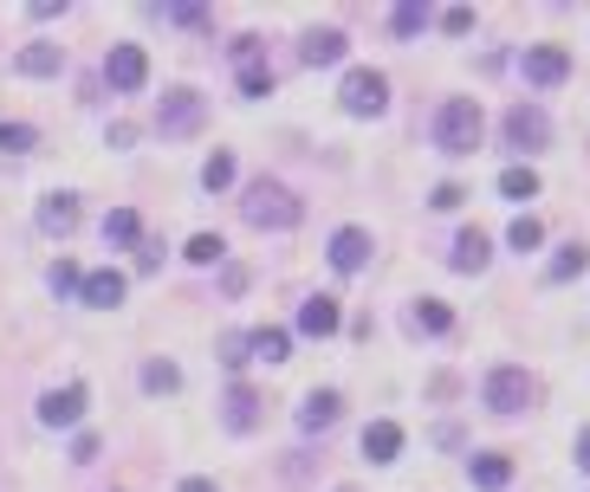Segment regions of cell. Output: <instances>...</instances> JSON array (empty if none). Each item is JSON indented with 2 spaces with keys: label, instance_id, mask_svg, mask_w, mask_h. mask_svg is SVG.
Returning a JSON list of instances; mask_svg holds the SVG:
<instances>
[{
  "label": "cell",
  "instance_id": "6da1fadb",
  "mask_svg": "<svg viewBox=\"0 0 590 492\" xmlns=\"http://www.w3.org/2000/svg\"><path fill=\"white\" fill-rule=\"evenodd\" d=\"M240 214H247V227H260V233H286V227H298V195L293 188H280V182H253L247 195H240Z\"/></svg>",
  "mask_w": 590,
  "mask_h": 492
},
{
  "label": "cell",
  "instance_id": "7a4b0ae2",
  "mask_svg": "<svg viewBox=\"0 0 590 492\" xmlns=\"http://www.w3.org/2000/svg\"><path fill=\"white\" fill-rule=\"evenodd\" d=\"M435 142L447 156H474L480 149V104L474 98H447L442 117H435Z\"/></svg>",
  "mask_w": 590,
  "mask_h": 492
},
{
  "label": "cell",
  "instance_id": "3957f363",
  "mask_svg": "<svg viewBox=\"0 0 590 492\" xmlns=\"http://www.w3.org/2000/svg\"><path fill=\"white\" fill-rule=\"evenodd\" d=\"M202 117H208V104H202V91H162V111H156V130H162V137H195V130H202Z\"/></svg>",
  "mask_w": 590,
  "mask_h": 492
},
{
  "label": "cell",
  "instance_id": "277c9868",
  "mask_svg": "<svg viewBox=\"0 0 590 492\" xmlns=\"http://www.w3.org/2000/svg\"><path fill=\"white\" fill-rule=\"evenodd\" d=\"M234 71H240V98H266V91H273V66H266V39L240 33V39H234Z\"/></svg>",
  "mask_w": 590,
  "mask_h": 492
},
{
  "label": "cell",
  "instance_id": "5b68a950",
  "mask_svg": "<svg viewBox=\"0 0 590 492\" xmlns=\"http://www.w3.org/2000/svg\"><path fill=\"white\" fill-rule=\"evenodd\" d=\"M525 402H532V376L513 369V363H500V369L487 376V409H493V415H519Z\"/></svg>",
  "mask_w": 590,
  "mask_h": 492
},
{
  "label": "cell",
  "instance_id": "8992f818",
  "mask_svg": "<svg viewBox=\"0 0 590 492\" xmlns=\"http://www.w3.org/2000/svg\"><path fill=\"white\" fill-rule=\"evenodd\" d=\"M383 104H389V78L383 71H351L344 78V111L351 117H383Z\"/></svg>",
  "mask_w": 590,
  "mask_h": 492
},
{
  "label": "cell",
  "instance_id": "52a82bcc",
  "mask_svg": "<svg viewBox=\"0 0 590 492\" xmlns=\"http://www.w3.org/2000/svg\"><path fill=\"white\" fill-rule=\"evenodd\" d=\"M104 78H111V91H144V78H149L144 46H111V59H104Z\"/></svg>",
  "mask_w": 590,
  "mask_h": 492
},
{
  "label": "cell",
  "instance_id": "ba28073f",
  "mask_svg": "<svg viewBox=\"0 0 590 492\" xmlns=\"http://www.w3.org/2000/svg\"><path fill=\"white\" fill-rule=\"evenodd\" d=\"M545 137H552V124H545L538 104H513V111H507V142H513V149H545Z\"/></svg>",
  "mask_w": 590,
  "mask_h": 492
},
{
  "label": "cell",
  "instance_id": "9c48e42d",
  "mask_svg": "<svg viewBox=\"0 0 590 492\" xmlns=\"http://www.w3.org/2000/svg\"><path fill=\"white\" fill-rule=\"evenodd\" d=\"M364 260H370V233L364 227H338L331 233V266L338 273H364Z\"/></svg>",
  "mask_w": 590,
  "mask_h": 492
},
{
  "label": "cell",
  "instance_id": "30bf717a",
  "mask_svg": "<svg viewBox=\"0 0 590 492\" xmlns=\"http://www.w3.org/2000/svg\"><path fill=\"white\" fill-rule=\"evenodd\" d=\"M84 415V382H66V389H53L46 402H39V422L46 427H72Z\"/></svg>",
  "mask_w": 590,
  "mask_h": 492
},
{
  "label": "cell",
  "instance_id": "8fae6325",
  "mask_svg": "<svg viewBox=\"0 0 590 492\" xmlns=\"http://www.w3.org/2000/svg\"><path fill=\"white\" fill-rule=\"evenodd\" d=\"M525 78H532V84H565V78H571V59H565L558 46H532V53H525Z\"/></svg>",
  "mask_w": 590,
  "mask_h": 492
},
{
  "label": "cell",
  "instance_id": "7c38bea8",
  "mask_svg": "<svg viewBox=\"0 0 590 492\" xmlns=\"http://www.w3.org/2000/svg\"><path fill=\"white\" fill-rule=\"evenodd\" d=\"M222 422L234 427V434H247V427L260 422V396H253L247 382H234V389L222 396Z\"/></svg>",
  "mask_w": 590,
  "mask_h": 492
},
{
  "label": "cell",
  "instance_id": "4fadbf2b",
  "mask_svg": "<svg viewBox=\"0 0 590 492\" xmlns=\"http://www.w3.org/2000/svg\"><path fill=\"white\" fill-rule=\"evenodd\" d=\"M344 46H351V39L325 26V33H305V46H298V59H305V66H338V59H344Z\"/></svg>",
  "mask_w": 590,
  "mask_h": 492
},
{
  "label": "cell",
  "instance_id": "5bb4252c",
  "mask_svg": "<svg viewBox=\"0 0 590 492\" xmlns=\"http://www.w3.org/2000/svg\"><path fill=\"white\" fill-rule=\"evenodd\" d=\"M298 331L305 337H331L338 331V298H305L298 305Z\"/></svg>",
  "mask_w": 590,
  "mask_h": 492
},
{
  "label": "cell",
  "instance_id": "9a60e30c",
  "mask_svg": "<svg viewBox=\"0 0 590 492\" xmlns=\"http://www.w3.org/2000/svg\"><path fill=\"white\" fill-rule=\"evenodd\" d=\"M39 227L66 240V233L78 227V195H46V202H39Z\"/></svg>",
  "mask_w": 590,
  "mask_h": 492
},
{
  "label": "cell",
  "instance_id": "2e32d148",
  "mask_svg": "<svg viewBox=\"0 0 590 492\" xmlns=\"http://www.w3.org/2000/svg\"><path fill=\"white\" fill-rule=\"evenodd\" d=\"M447 266H454V273H480V266H487V233H480V227H467V233L454 240Z\"/></svg>",
  "mask_w": 590,
  "mask_h": 492
},
{
  "label": "cell",
  "instance_id": "e0dca14e",
  "mask_svg": "<svg viewBox=\"0 0 590 492\" xmlns=\"http://www.w3.org/2000/svg\"><path fill=\"white\" fill-rule=\"evenodd\" d=\"M331 422H338V396H331V389H318V396L298 402V427H305V434H318V427H331Z\"/></svg>",
  "mask_w": 590,
  "mask_h": 492
},
{
  "label": "cell",
  "instance_id": "ac0fdd59",
  "mask_svg": "<svg viewBox=\"0 0 590 492\" xmlns=\"http://www.w3.org/2000/svg\"><path fill=\"white\" fill-rule=\"evenodd\" d=\"M396 447H402V427L396 422H370L364 427V454L383 467V460H396Z\"/></svg>",
  "mask_w": 590,
  "mask_h": 492
},
{
  "label": "cell",
  "instance_id": "d6986e66",
  "mask_svg": "<svg viewBox=\"0 0 590 492\" xmlns=\"http://www.w3.org/2000/svg\"><path fill=\"white\" fill-rule=\"evenodd\" d=\"M84 305H98V311L124 305V273H91V279H84Z\"/></svg>",
  "mask_w": 590,
  "mask_h": 492
},
{
  "label": "cell",
  "instance_id": "ffe728a7",
  "mask_svg": "<svg viewBox=\"0 0 590 492\" xmlns=\"http://www.w3.org/2000/svg\"><path fill=\"white\" fill-rule=\"evenodd\" d=\"M447 324H454V311H447L442 298H422V305H409V331H429V337H435V331H447Z\"/></svg>",
  "mask_w": 590,
  "mask_h": 492
},
{
  "label": "cell",
  "instance_id": "44dd1931",
  "mask_svg": "<svg viewBox=\"0 0 590 492\" xmlns=\"http://www.w3.org/2000/svg\"><path fill=\"white\" fill-rule=\"evenodd\" d=\"M104 240H111V247H137V240H144V220H137L131 208L104 214Z\"/></svg>",
  "mask_w": 590,
  "mask_h": 492
},
{
  "label": "cell",
  "instance_id": "7402d4cb",
  "mask_svg": "<svg viewBox=\"0 0 590 492\" xmlns=\"http://www.w3.org/2000/svg\"><path fill=\"white\" fill-rule=\"evenodd\" d=\"M507 480H513V460H507V454H480V460H474V487L500 492Z\"/></svg>",
  "mask_w": 590,
  "mask_h": 492
},
{
  "label": "cell",
  "instance_id": "603a6c76",
  "mask_svg": "<svg viewBox=\"0 0 590 492\" xmlns=\"http://www.w3.org/2000/svg\"><path fill=\"white\" fill-rule=\"evenodd\" d=\"M253 356L286 363V356H293V337H286V331H273V324H260V331H253Z\"/></svg>",
  "mask_w": 590,
  "mask_h": 492
},
{
  "label": "cell",
  "instance_id": "cb8c5ba5",
  "mask_svg": "<svg viewBox=\"0 0 590 492\" xmlns=\"http://www.w3.org/2000/svg\"><path fill=\"white\" fill-rule=\"evenodd\" d=\"M144 389H149V396H175V389H182L175 363H144Z\"/></svg>",
  "mask_w": 590,
  "mask_h": 492
},
{
  "label": "cell",
  "instance_id": "d4e9b609",
  "mask_svg": "<svg viewBox=\"0 0 590 492\" xmlns=\"http://www.w3.org/2000/svg\"><path fill=\"white\" fill-rule=\"evenodd\" d=\"M20 71H33V78L59 71V46H46V39H39V46H26V53H20Z\"/></svg>",
  "mask_w": 590,
  "mask_h": 492
},
{
  "label": "cell",
  "instance_id": "484cf974",
  "mask_svg": "<svg viewBox=\"0 0 590 492\" xmlns=\"http://www.w3.org/2000/svg\"><path fill=\"white\" fill-rule=\"evenodd\" d=\"M227 182H234V156H227V149H215V156L202 162V188L215 195V188H227Z\"/></svg>",
  "mask_w": 590,
  "mask_h": 492
},
{
  "label": "cell",
  "instance_id": "4316f807",
  "mask_svg": "<svg viewBox=\"0 0 590 492\" xmlns=\"http://www.w3.org/2000/svg\"><path fill=\"white\" fill-rule=\"evenodd\" d=\"M585 266H590V247H578V240H571V247H565L558 260H552V279H578Z\"/></svg>",
  "mask_w": 590,
  "mask_h": 492
},
{
  "label": "cell",
  "instance_id": "83f0119b",
  "mask_svg": "<svg viewBox=\"0 0 590 492\" xmlns=\"http://www.w3.org/2000/svg\"><path fill=\"white\" fill-rule=\"evenodd\" d=\"M500 195H507V202H525V195H538V175H532V169H507V175H500Z\"/></svg>",
  "mask_w": 590,
  "mask_h": 492
},
{
  "label": "cell",
  "instance_id": "f1b7e54d",
  "mask_svg": "<svg viewBox=\"0 0 590 492\" xmlns=\"http://www.w3.org/2000/svg\"><path fill=\"white\" fill-rule=\"evenodd\" d=\"M389 26H396V33L409 39V33H422V26H429V7H416V0H402V7L389 13Z\"/></svg>",
  "mask_w": 590,
  "mask_h": 492
},
{
  "label": "cell",
  "instance_id": "f546056e",
  "mask_svg": "<svg viewBox=\"0 0 590 492\" xmlns=\"http://www.w3.org/2000/svg\"><path fill=\"white\" fill-rule=\"evenodd\" d=\"M33 142H39V130H33V124H0V149H7V156H26Z\"/></svg>",
  "mask_w": 590,
  "mask_h": 492
},
{
  "label": "cell",
  "instance_id": "4dcf8cb0",
  "mask_svg": "<svg viewBox=\"0 0 590 492\" xmlns=\"http://www.w3.org/2000/svg\"><path fill=\"white\" fill-rule=\"evenodd\" d=\"M222 233H195V240H189V247H182V253H189V260H195V266H215V260H222Z\"/></svg>",
  "mask_w": 590,
  "mask_h": 492
},
{
  "label": "cell",
  "instance_id": "1f68e13d",
  "mask_svg": "<svg viewBox=\"0 0 590 492\" xmlns=\"http://www.w3.org/2000/svg\"><path fill=\"white\" fill-rule=\"evenodd\" d=\"M507 240H513L519 253H532V247H538V240H545V227H538V220H532V214H519V220H513V233H507Z\"/></svg>",
  "mask_w": 590,
  "mask_h": 492
},
{
  "label": "cell",
  "instance_id": "d6a6232c",
  "mask_svg": "<svg viewBox=\"0 0 590 492\" xmlns=\"http://www.w3.org/2000/svg\"><path fill=\"white\" fill-rule=\"evenodd\" d=\"M169 26H208V7H156Z\"/></svg>",
  "mask_w": 590,
  "mask_h": 492
},
{
  "label": "cell",
  "instance_id": "836d02e7",
  "mask_svg": "<svg viewBox=\"0 0 590 492\" xmlns=\"http://www.w3.org/2000/svg\"><path fill=\"white\" fill-rule=\"evenodd\" d=\"M53 291H59V298H66V291H84V279H78L72 260H59V266H53Z\"/></svg>",
  "mask_w": 590,
  "mask_h": 492
},
{
  "label": "cell",
  "instance_id": "e575fe53",
  "mask_svg": "<svg viewBox=\"0 0 590 492\" xmlns=\"http://www.w3.org/2000/svg\"><path fill=\"white\" fill-rule=\"evenodd\" d=\"M247 356H253V337H222V363H227V369H240Z\"/></svg>",
  "mask_w": 590,
  "mask_h": 492
},
{
  "label": "cell",
  "instance_id": "d590c367",
  "mask_svg": "<svg viewBox=\"0 0 590 492\" xmlns=\"http://www.w3.org/2000/svg\"><path fill=\"white\" fill-rule=\"evenodd\" d=\"M461 195H467V188H461V182H442V188H435V195H429V202H435V208H461Z\"/></svg>",
  "mask_w": 590,
  "mask_h": 492
},
{
  "label": "cell",
  "instance_id": "8d00e7d4",
  "mask_svg": "<svg viewBox=\"0 0 590 492\" xmlns=\"http://www.w3.org/2000/svg\"><path fill=\"white\" fill-rule=\"evenodd\" d=\"M442 26H447V33H467V26H474V13H467V7H447Z\"/></svg>",
  "mask_w": 590,
  "mask_h": 492
},
{
  "label": "cell",
  "instance_id": "74e56055",
  "mask_svg": "<svg viewBox=\"0 0 590 492\" xmlns=\"http://www.w3.org/2000/svg\"><path fill=\"white\" fill-rule=\"evenodd\" d=\"M578 467H585V473H590V427H585V434H578Z\"/></svg>",
  "mask_w": 590,
  "mask_h": 492
},
{
  "label": "cell",
  "instance_id": "f35d334b",
  "mask_svg": "<svg viewBox=\"0 0 590 492\" xmlns=\"http://www.w3.org/2000/svg\"><path fill=\"white\" fill-rule=\"evenodd\" d=\"M182 492H222L215 480H182Z\"/></svg>",
  "mask_w": 590,
  "mask_h": 492
}]
</instances>
